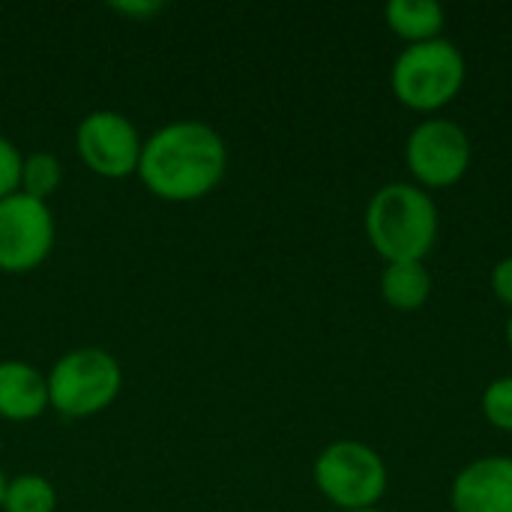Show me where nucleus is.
I'll list each match as a JSON object with an SVG mask.
<instances>
[{
    "instance_id": "9d476101",
    "label": "nucleus",
    "mask_w": 512,
    "mask_h": 512,
    "mask_svg": "<svg viewBox=\"0 0 512 512\" xmlns=\"http://www.w3.org/2000/svg\"><path fill=\"white\" fill-rule=\"evenodd\" d=\"M48 411V378L24 360H0V420L30 423Z\"/></svg>"
},
{
    "instance_id": "aec40b11",
    "label": "nucleus",
    "mask_w": 512,
    "mask_h": 512,
    "mask_svg": "<svg viewBox=\"0 0 512 512\" xmlns=\"http://www.w3.org/2000/svg\"><path fill=\"white\" fill-rule=\"evenodd\" d=\"M507 342H510V348H512V315H510V321H507Z\"/></svg>"
},
{
    "instance_id": "6ab92c4d",
    "label": "nucleus",
    "mask_w": 512,
    "mask_h": 512,
    "mask_svg": "<svg viewBox=\"0 0 512 512\" xmlns=\"http://www.w3.org/2000/svg\"><path fill=\"white\" fill-rule=\"evenodd\" d=\"M6 483H9V477L3 474V468H0V510H3V495H6Z\"/></svg>"
},
{
    "instance_id": "2eb2a0df",
    "label": "nucleus",
    "mask_w": 512,
    "mask_h": 512,
    "mask_svg": "<svg viewBox=\"0 0 512 512\" xmlns=\"http://www.w3.org/2000/svg\"><path fill=\"white\" fill-rule=\"evenodd\" d=\"M483 414L501 432H512V375L495 378L483 390Z\"/></svg>"
},
{
    "instance_id": "7ed1b4c3",
    "label": "nucleus",
    "mask_w": 512,
    "mask_h": 512,
    "mask_svg": "<svg viewBox=\"0 0 512 512\" xmlns=\"http://www.w3.org/2000/svg\"><path fill=\"white\" fill-rule=\"evenodd\" d=\"M123 390V369L105 348L66 351L48 372V408L66 420H84L114 405Z\"/></svg>"
},
{
    "instance_id": "dca6fc26",
    "label": "nucleus",
    "mask_w": 512,
    "mask_h": 512,
    "mask_svg": "<svg viewBox=\"0 0 512 512\" xmlns=\"http://www.w3.org/2000/svg\"><path fill=\"white\" fill-rule=\"evenodd\" d=\"M21 165L24 156L18 153V147L6 135H0V201L21 189Z\"/></svg>"
},
{
    "instance_id": "423d86ee",
    "label": "nucleus",
    "mask_w": 512,
    "mask_h": 512,
    "mask_svg": "<svg viewBox=\"0 0 512 512\" xmlns=\"http://www.w3.org/2000/svg\"><path fill=\"white\" fill-rule=\"evenodd\" d=\"M54 216L45 201L15 192L0 201V273H30L54 249Z\"/></svg>"
},
{
    "instance_id": "6e6552de",
    "label": "nucleus",
    "mask_w": 512,
    "mask_h": 512,
    "mask_svg": "<svg viewBox=\"0 0 512 512\" xmlns=\"http://www.w3.org/2000/svg\"><path fill=\"white\" fill-rule=\"evenodd\" d=\"M471 138L447 117L423 120L405 141V162L423 186H453L471 168Z\"/></svg>"
},
{
    "instance_id": "f257e3e1",
    "label": "nucleus",
    "mask_w": 512,
    "mask_h": 512,
    "mask_svg": "<svg viewBox=\"0 0 512 512\" xmlns=\"http://www.w3.org/2000/svg\"><path fill=\"white\" fill-rule=\"evenodd\" d=\"M228 171L225 138L201 120H174L144 138L138 180L162 201L207 198Z\"/></svg>"
},
{
    "instance_id": "f3484780",
    "label": "nucleus",
    "mask_w": 512,
    "mask_h": 512,
    "mask_svg": "<svg viewBox=\"0 0 512 512\" xmlns=\"http://www.w3.org/2000/svg\"><path fill=\"white\" fill-rule=\"evenodd\" d=\"M492 291L498 294V300H504L512 306V255L501 258L492 270Z\"/></svg>"
},
{
    "instance_id": "4468645a",
    "label": "nucleus",
    "mask_w": 512,
    "mask_h": 512,
    "mask_svg": "<svg viewBox=\"0 0 512 512\" xmlns=\"http://www.w3.org/2000/svg\"><path fill=\"white\" fill-rule=\"evenodd\" d=\"M63 183V165L54 153L48 150H36L30 156H24V165H21V189L24 195L36 198V201H45L60 189Z\"/></svg>"
},
{
    "instance_id": "0eeeda50",
    "label": "nucleus",
    "mask_w": 512,
    "mask_h": 512,
    "mask_svg": "<svg viewBox=\"0 0 512 512\" xmlns=\"http://www.w3.org/2000/svg\"><path fill=\"white\" fill-rule=\"evenodd\" d=\"M75 147L81 162L108 180H123L138 174L141 162V135L135 123L111 108H96L81 117L75 129Z\"/></svg>"
},
{
    "instance_id": "f8f14e48",
    "label": "nucleus",
    "mask_w": 512,
    "mask_h": 512,
    "mask_svg": "<svg viewBox=\"0 0 512 512\" xmlns=\"http://www.w3.org/2000/svg\"><path fill=\"white\" fill-rule=\"evenodd\" d=\"M384 18L390 30L408 42H426L444 30V6L435 0H390L384 6Z\"/></svg>"
},
{
    "instance_id": "39448f33",
    "label": "nucleus",
    "mask_w": 512,
    "mask_h": 512,
    "mask_svg": "<svg viewBox=\"0 0 512 512\" xmlns=\"http://www.w3.org/2000/svg\"><path fill=\"white\" fill-rule=\"evenodd\" d=\"M315 486L339 510L375 507L387 492V465L381 453L363 441H333L312 468Z\"/></svg>"
},
{
    "instance_id": "f03ea898",
    "label": "nucleus",
    "mask_w": 512,
    "mask_h": 512,
    "mask_svg": "<svg viewBox=\"0 0 512 512\" xmlns=\"http://www.w3.org/2000/svg\"><path fill=\"white\" fill-rule=\"evenodd\" d=\"M366 237L381 258L423 261L438 240V207L417 183H387L366 207Z\"/></svg>"
},
{
    "instance_id": "ddd939ff",
    "label": "nucleus",
    "mask_w": 512,
    "mask_h": 512,
    "mask_svg": "<svg viewBox=\"0 0 512 512\" xmlns=\"http://www.w3.org/2000/svg\"><path fill=\"white\" fill-rule=\"evenodd\" d=\"M57 492L42 474H18L6 483L0 512H54Z\"/></svg>"
},
{
    "instance_id": "9b49d317",
    "label": "nucleus",
    "mask_w": 512,
    "mask_h": 512,
    "mask_svg": "<svg viewBox=\"0 0 512 512\" xmlns=\"http://www.w3.org/2000/svg\"><path fill=\"white\" fill-rule=\"evenodd\" d=\"M381 294L393 309L414 312L432 294V273L423 261H390L381 273Z\"/></svg>"
},
{
    "instance_id": "a211bd4d",
    "label": "nucleus",
    "mask_w": 512,
    "mask_h": 512,
    "mask_svg": "<svg viewBox=\"0 0 512 512\" xmlns=\"http://www.w3.org/2000/svg\"><path fill=\"white\" fill-rule=\"evenodd\" d=\"M111 9L117 12V15H129V18H153V15H159L165 6L162 3H156V0H123V3H111Z\"/></svg>"
},
{
    "instance_id": "1a4fd4ad",
    "label": "nucleus",
    "mask_w": 512,
    "mask_h": 512,
    "mask_svg": "<svg viewBox=\"0 0 512 512\" xmlns=\"http://www.w3.org/2000/svg\"><path fill=\"white\" fill-rule=\"evenodd\" d=\"M456 512H512V459L480 456L465 465L450 489Z\"/></svg>"
},
{
    "instance_id": "20e7f679",
    "label": "nucleus",
    "mask_w": 512,
    "mask_h": 512,
    "mask_svg": "<svg viewBox=\"0 0 512 512\" xmlns=\"http://www.w3.org/2000/svg\"><path fill=\"white\" fill-rule=\"evenodd\" d=\"M390 84L408 108L438 111L465 84V54L447 36L408 42L390 69Z\"/></svg>"
},
{
    "instance_id": "412c9836",
    "label": "nucleus",
    "mask_w": 512,
    "mask_h": 512,
    "mask_svg": "<svg viewBox=\"0 0 512 512\" xmlns=\"http://www.w3.org/2000/svg\"><path fill=\"white\" fill-rule=\"evenodd\" d=\"M339 512H384V510H378V507H366V510H339Z\"/></svg>"
}]
</instances>
